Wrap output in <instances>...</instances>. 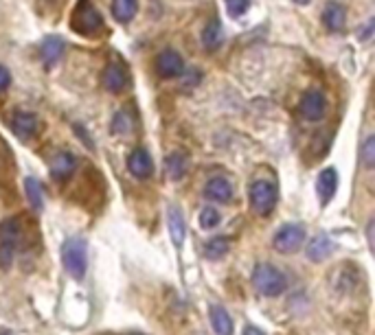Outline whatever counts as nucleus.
I'll return each instance as SVG.
<instances>
[{
    "label": "nucleus",
    "instance_id": "16",
    "mask_svg": "<svg viewBox=\"0 0 375 335\" xmlns=\"http://www.w3.org/2000/svg\"><path fill=\"white\" fill-rule=\"evenodd\" d=\"M336 189H338V173H336L332 167L323 169V171L318 173V182H316V191H318L321 202L327 204L329 199L336 195Z\"/></svg>",
    "mask_w": 375,
    "mask_h": 335
},
{
    "label": "nucleus",
    "instance_id": "26",
    "mask_svg": "<svg viewBox=\"0 0 375 335\" xmlns=\"http://www.w3.org/2000/svg\"><path fill=\"white\" fill-rule=\"evenodd\" d=\"M360 160L367 169H373L375 167V136H369L364 143H362V149H360Z\"/></svg>",
    "mask_w": 375,
    "mask_h": 335
},
{
    "label": "nucleus",
    "instance_id": "5",
    "mask_svg": "<svg viewBox=\"0 0 375 335\" xmlns=\"http://www.w3.org/2000/svg\"><path fill=\"white\" fill-rule=\"evenodd\" d=\"M22 226L18 219H9L0 226V267H11L18 243H20Z\"/></svg>",
    "mask_w": 375,
    "mask_h": 335
},
{
    "label": "nucleus",
    "instance_id": "19",
    "mask_svg": "<svg viewBox=\"0 0 375 335\" xmlns=\"http://www.w3.org/2000/svg\"><path fill=\"white\" fill-rule=\"evenodd\" d=\"M211 324L217 335H233V318L222 305L211 307Z\"/></svg>",
    "mask_w": 375,
    "mask_h": 335
},
{
    "label": "nucleus",
    "instance_id": "22",
    "mask_svg": "<svg viewBox=\"0 0 375 335\" xmlns=\"http://www.w3.org/2000/svg\"><path fill=\"white\" fill-rule=\"evenodd\" d=\"M165 167H167V173H169L171 180H183L185 173H187V158L183 153H171L167 158V163H165Z\"/></svg>",
    "mask_w": 375,
    "mask_h": 335
},
{
    "label": "nucleus",
    "instance_id": "8",
    "mask_svg": "<svg viewBox=\"0 0 375 335\" xmlns=\"http://www.w3.org/2000/svg\"><path fill=\"white\" fill-rule=\"evenodd\" d=\"M299 112L305 121H312V123H318L325 119V112H327V101H325V95L321 90H310L305 93L301 103H299Z\"/></svg>",
    "mask_w": 375,
    "mask_h": 335
},
{
    "label": "nucleus",
    "instance_id": "32",
    "mask_svg": "<svg viewBox=\"0 0 375 335\" xmlns=\"http://www.w3.org/2000/svg\"><path fill=\"white\" fill-rule=\"evenodd\" d=\"M294 3H296V5H310L312 0H294Z\"/></svg>",
    "mask_w": 375,
    "mask_h": 335
},
{
    "label": "nucleus",
    "instance_id": "7",
    "mask_svg": "<svg viewBox=\"0 0 375 335\" xmlns=\"http://www.w3.org/2000/svg\"><path fill=\"white\" fill-rule=\"evenodd\" d=\"M154 69H156V75L163 79H173V77H180L185 73V59L178 51L173 49H165L163 53H158L156 64H154Z\"/></svg>",
    "mask_w": 375,
    "mask_h": 335
},
{
    "label": "nucleus",
    "instance_id": "30",
    "mask_svg": "<svg viewBox=\"0 0 375 335\" xmlns=\"http://www.w3.org/2000/svg\"><path fill=\"white\" fill-rule=\"evenodd\" d=\"M244 335H266V333L259 331L257 327H246V329H244Z\"/></svg>",
    "mask_w": 375,
    "mask_h": 335
},
{
    "label": "nucleus",
    "instance_id": "14",
    "mask_svg": "<svg viewBox=\"0 0 375 335\" xmlns=\"http://www.w3.org/2000/svg\"><path fill=\"white\" fill-rule=\"evenodd\" d=\"M101 83L108 93H121L127 86V73L123 71V66L119 64H108L101 73Z\"/></svg>",
    "mask_w": 375,
    "mask_h": 335
},
{
    "label": "nucleus",
    "instance_id": "18",
    "mask_svg": "<svg viewBox=\"0 0 375 335\" xmlns=\"http://www.w3.org/2000/svg\"><path fill=\"white\" fill-rule=\"evenodd\" d=\"M77 167V160H75V155L69 153V151H59L53 163H51V175L55 177V180H69V177L73 175Z\"/></svg>",
    "mask_w": 375,
    "mask_h": 335
},
{
    "label": "nucleus",
    "instance_id": "20",
    "mask_svg": "<svg viewBox=\"0 0 375 335\" xmlns=\"http://www.w3.org/2000/svg\"><path fill=\"white\" fill-rule=\"evenodd\" d=\"M139 13V0H112V16L121 25H127Z\"/></svg>",
    "mask_w": 375,
    "mask_h": 335
},
{
    "label": "nucleus",
    "instance_id": "4",
    "mask_svg": "<svg viewBox=\"0 0 375 335\" xmlns=\"http://www.w3.org/2000/svg\"><path fill=\"white\" fill-rule=\"evenodd\" d=\"M103 29V18L101 13L88 3V0H79V5L73 13V31L81 35H95Z\"/></svg>",
    "mask_w": 375,
    "mask_h": 335
},
{
    "label": "nucleus",
    "instance_id": "23",
    "mask_svg": "<svg viewBox=\"0 0 375 335\" xmlns=\"http://www.w3.org/2000/svg\"><path fill=\"white\" fill-rule=\"evenodd\" d=\"M229 248H231V243H229L226 237H215V239H211V241L204 245V254H207V259L217 261V259L226 257Z\"/></svg>",
    "mask_w": 375,
    "mask_h": 335
},
{
    "label": "nucleus",
    "instance_id": "28",
    "mask_svg": "<svg viewBox=\"0 0 375 335\" xmlns=\"http://www.w3.org/2000/svg\"><path fill=\"white\" fill-rule=\"evenodd\" d=\"M9 86H11V73L5 66H0V93H5Z\"/></svg>",
    "mask_w": 375,
    "mask_h": 335
},
{
    "label": "nucleus",
    "instance_id": "29",
    "mask_svg": "<svg viewBox=\"0 0 375 335\" xmlns=\"http://www.w3.org/2000/svg\"><path fill=\"white\" fill-rule=\"evenodd\" d=\"M373 25H375V22H373V20H369V22H367V27H364V31H360V33H358V35H360V40H364V42H367V40L371 37V33H373Z\"/></svg>",
    "mask_w": 375,
    "mask_h": 335
},
{
    "label": "nucleus",
    "instance_id": "31",
    "mask_svg": "<svg viewBox=\"0 0 375 335\" xmlns=\"http://www.w3.org/2000/svg\"><path fill=\"white\" fill-rule=\"evenodd\" d=\"M367 237H369V248H373V221H369L367 226Z\"/></svg>",
    "mask_w": 375,
    "mask_h": 335
},
{
    "label": "nucleus",
    "instance_id": "17",
    "mask_svg": "<svg viewBox=\"0 0 375 335\" xmlns=\"http://www.w3.org/2000/svg\"><path fill=\"white\" fill-rule=\"evenodd\" d=\"M323 22L329 31H342L345 29V22H347V11L340 3L336 0H329L323 9Z\"/></svg>",
    "mask_w": 375,
    "mask_h": 335
},
{
    "label": "nucleus",
    "instance_id": "15",
    "mask_svg": "<svg viewBox=\"0 0 375 335\" xmlns=\"http://www.w3.org/2000/svg\"><path fill=\"white\" fill-rule=\"evenodd\" d=\"M332 252H334V241L325 233L316 235L310 243H307V259L314 263H323L325 259L332 257Z\"/></svg>",
    "mask_w": 375,
    "mask_h": 335
},
{
    "label": "nucleus",
    "instance_id": "2",
    "mask_svg": "<svg viewBox=\"0 0 375 335\" xmlns=\"http://www.w3.org/2000/svg\"><path fill=\"white\" fill-rule=\"evenodd\" d=\"M62 263L75 281H81L88 270V245L81 237L66 239L62 245Z\"/></svg>",
    "mask_w": 375,
    "mask_h": 335
},
{
    "label": "nucleus",
    "instance_id": "9",
    "mask_svg": "<svg viewBox=\"0 0 375 335\" xmlns=\"http://www.w3.org/2000/svg\"><path fill=\"white\" fill-rule=\"evenodd\" d=\"M127 167H129V173L141 177V180H147L154 173V163H151V155L147 149L139 147L129 153V160H127Z\"/></svg>",
    "mask_w": 375,
    "mask_h": 335
},
{
    "label": "nucleus",
    "instance_id": "11",
    "mask_svg": "<svg viewBox=\"0 0 375 335\" xmlns=\"http://www.w3.org/2000/svg\"><path fill=\"white\" fill-rule=\"evenodd\" d=\"M167 226H169V235L175 248H183L185 237H187V223H185V215L178 206H169L167 211Z\"/></svg>",
    "mask_w": 375,
    "mask_h": 335
},
{
    "label": "nucleus",
    "instance_id": "10",
    "mask_svg": "<svg viewBox=\"0 0 375 335\" xmlns=\"http://www.w3.org/2000/svg\"><path fill=\"white\" fill-rule=\"evenodd\" d=\"M204 197L217 204H229L233 199V187L226 177H211L204 187Z\"/></svg>",
    "mask_w": 375,
    "mask_h": 335
},
{
    "label": "nucleus",
    "instance_id": "33",
    "mask_svg": "<svg viewBox=\"0 0 375 335\" xmlns=\"http://www.w3.org/2000/svg\"><path fill=\"white\" fill-rule=\"evenodd\" d=\"M0 335H11L9 331H0Z\"/></svg>",
    "mask_w": 375,
    "mask_h": 335
},
{
    "label": "nucleus",
    "instance_id": "25",
    "mask_svg": "<svg viewBox=\"0 0 375 335\" xmlns=\"http://www.w3.org/2000/svg\"><path fill=\"white\" fill-rule=\"evenodd\" d=\"M197 221H200V228H204V230H213V228L219 226V221H222V215H219L217 208L207 206V208L200 211V217H197Z\"/></svg>",
    "mask_w": 375,
    "mask_h": 335
},
{
    "label": "nucleus",
    "instance_id": "12",
    "mask_svg": "<svg viewBox=\"0 0 375 335\" xmlns=\"http://www.w3.org/2000/svg\"><path fill=\"white\" fill-rule=\"evenodd\" d=\"M11 129L20 141H29L33 134L38 131V119L31 112H16L11 117Z\"/></svg>",
    "mask_w": 375,
    "mask_h": 335
},
{
    "label": "nucleus",
    "instance_id": "1",
    "mask_svg": "<svg viewBox=\"0 0 375 335\" xmlns=\"http://www.w3.org/2000/svg\"><path fill=\"white\" fill-rule=\"evenodd\" d=\"M253 287L261 296L277 298L288 289V278L279 270V267L270 263H259L253 270Z\"/></svg>",
    "mask_w": 375,
    "mask_h": 335
},
{
    "label": "nucleus",
    "instance_id": "21",
    "mask_svg": "<svg viewBox=\"0 0 375 335\" xmlns=\"http://www.w3.org/2000/svg\"><path fill=\"white\" fill-rule=\"evenodd\" d=\"M222 40H224V31H222V22L219 20H211L209 25L202 31V44L207 51H217L222 47Z\"/></svg>",
    "mask_w": 375,
    "mask_h": 335
},
{
    "label": "nucleus",
    "instance_id": "13",
    "mask_svg": "<svg viewBox=\"0 0 375 335\" xmlns=\"http://www.w3.org/2000/svg\"><path fill=\"white\" fill-rule=\"evenodd\" d=\"M64 51H66V42L59 35H49V37H44L42 47H40V57H42L44 66H49L51 69V66H55L62 59Z\"/></svg>",
    "mask_w": 375,
    "mask_h": 335
},
{
    "label": "nucleus",
    "instance_id": "3",
    "mask_svg": "<svg viewBox=\"0 0 375 335\" xmlns=\"http://www.w3.org/2000/svg\"><path fill=\"white\" fill-rule=\"evenodd\" d=\"M277 199H279V191L272 182L268 180H255L248 189V202H250V208L266 217L275 211L277 206Z\"/></svg>",
    "mask_w": 375,
    "mask_h": 335
},
{
    "label": "nucleus",
    "instance_id": "6",
    "mask_svg": "<svg viewBox=\"0 0 375 335\" xmlns=\"http://www.w3.org/2000/svg\"><path fill=\"white\" fill-rule=\"evenodd\" d=\"M303 241H305V228L299 226V223H285V226H281L275 233L272 245L281 254H292L301 248Z\"/></svg>",
    "mask_w": 375,
    "mask_h": 335
},
{
    "label": "nucleus",
    "instance_id": "24",
    "mask_svg": "<svg viewBox=\"0 0 375 335\" xmlns=\"http://www.w3.org/2000/svg\"><path fill=\"white\" fill-rule=\"evenodd\" d=\"M25 193L29 197V202L33 208H42L44 206V193H42V184L35 180V177H27L25 180Z\"/></svg>",
    "mask_w": 375,
    "mask_h": 335
},
{
    "label": "nucleus",
    "instance_id": "27",
    "mask_svg": "<svg viewBox=\"0 0 375 335\" xmlns=\"http://www.w3.org/2000/svg\"><path fill=\"white\" fill-rule=\"evenodd\" d=\"M226 9L231 18H239L250 9V0H226Z\"/></svg>",
    "mask_w": 375,
    "mask_h": 335
}]
</instances>
